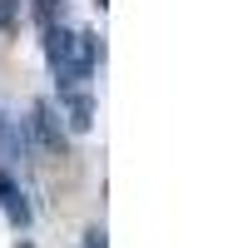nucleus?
<instances>
[{"label": "nucleus", "instance_id": "obj_1", "mask_svg": "<svg viewBox=\"0 0 248 248\" xmlns=\"http://www.w3.org/2000/svg\"><path fill=\"white\" fill-rule=\"evenodd\" d=\"M45 55H50V70L60 79V90H75L79 79H90V70H94L99 40L90 30H55V25H45Z\"/></svg>", "mask_w": 248, "mask_h": 248}, {"label": "nucleus", "instance_id": "obj_2", "mask_svg": "<svg viewBox=\"0 0 248 248\" xmlns=\"http://www.w3.org/2000/svg\"><path fill=\"white\" fill-rule=\"evenodd\" d=\"M30 129H35V139H40V149H45V154L65 159V129H60V114H55L50 99H40V105L30 109Z\"/></svg>", "mask_w": 248, "mask_h": 248}, {"label": "nucleus", "instance_id": "obj_3", "mask_svg": "<svg viewBox=\"0 0 248 248\" xmlns=\"http://www.w3.org/2000/svg\"><path fill=\"white\" fill-rule=\"evenodd\" d=\"M60 105H65V119H70L75 134H85L90 124H94V99L79 90V85H75V90H60Z\"/></svg>", "mask_w": 248, "mask_h": 248}, {"label": "nucleus", "instance_id": "obj_4", "mask_svg": "<svg viewBox=\"0 0 248 248\" xmlns=\"http://www.w3.org/2000/svg\"><path fill=\"white\" fill-rule=\"evenodd\" d=\"M0 203H5V214L20 223V229L30 223V209H25V199H20V189L10 184V174H0Z\"/></svg>", "mask_w": 248, "mask_h": 248}, {"label": "nucleus", "instance_id": "obj_5", "mask_svg": "<svg viewBox=\"0 0 248 248\" xmlns=\"http://www.w3.org/2000/svg\"><path fill=\"white\" fill-rule=\"evenodd\" d=\"M20 154V124L0 109V159H15Z\"/></svg>", "mask_w": 248, "mask_h": 248}, {"label": "nucleus", "instance_id": "obj_6", "mask_svg": "<svg viewBox=\"0 0 248 248\" xmlns=\"http://www.w3.org/2000/svg\"><path fill=\"white\" fill-rule=\"evenodd\" d=\"M55 5H60V0H40V5H35V15H40V25H55Z\"/></svg>", "mask_w": 248, "mask_h": 248}, {"label": "nucleus", "instance_id": "obj_7", "mask_svg": "<svg viewBox=\"0 0 248 248\" xmlns=\"http://www.w3.org/2000/svg\"><path fill=\"white\" fill-rule=\"evenodd\" d=\"M10 25V0H0V30Z\"/></svg>", "mask_w": 248, "mask_h": 248}, {"label": "nucleus", "instance_id": "obj_8", "mask_svg": "<svg viewBox=\"0 0 248 248\" xmlns=\"http://www.w3.org/2000/svg\"><path fill=\"white\" fill-rule=\"evenodd\" d=\"M94 5H99V10H105V5H109V0H94Z\"/></svg>", "mask_w": 248, "mask_h": 248}, {"label": "nucleus", "instance_id": "obj_9", "mask_svg": "<svg viewBox=\"0 0 248 248\" xmlns=\"http://www.w3.org/2000/svg\"><path fill=\"white\" fill-rule=\"evenodd\" d=\"M20 248H35V243H20Z\"/></svg>", "mask_w": 248, "mask_h": 248}]
</instances>
